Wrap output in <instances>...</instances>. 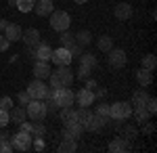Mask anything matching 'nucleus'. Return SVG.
I'll return each mask as SVG.
<instances>
[{
  "instance_id": "nucleus-1",
  "label": "nucleus",
  "mask_w": 157,
  "mask_h": 153,
  "mask_svg": "<svg viewBox=\"0 0 157 153\" xmlns=\"http://www.w3.org/2000/svg\"><path fill=\"white\" fill-rule=\"evenodd\" d=\"M48 80H50V86H52V88L71 86V82H73V71L69 69V65H59V67H57V71H50Z\"/></svg>"
},
{
  "instance_id": "nucleus-2",
  "label": "nucleus",
  "mask_w": 157,
  "mask_h": 153,
  "mask_svg": "<svg viewBox=\"0 0 157 153\" xmlns=\"http://www.w3.org/2000/svg\"><path fill=\"white\" fill-rule=\"evenodd\" d=\"M52 96H55V101H57V105L61 107H71L75 103V92H73L69 86H63V88H52L50 90Z\"/></svg>"
},
{
  "instance_id": "nucleus-3",
  "label": "nucleus",
  "mask_w": 157,
  "mask_h": 153,
  "mask_svg": "<svg viewBox=\"0 0 157 153\" xmlns=\"http://www.w3.org/2000/svg\"><path fill=\"white\" fill-rule=\"evenodd\" d=\"M69 25H71V17L65 11H52L50 13V27H52L55 32L61 34V32L69 29Z\"/></svg>"
},
{
  "instance_id": "nucleus-4",
  "label": "nucleus",
  "mask_w": 157,
  "mask_h": 153,
  "mask_svg": "<svg viewBox=\"0 0 157 153\" xmlns=\"http://www.w3.org/2000/svg\"><path fill=\"white\" fill-rule=\"evenodd\" d=\"M132 116V105L126 101H117L113 105H109V118L111 120H128Z\"/></svg>"
},
{
  "instance_id": "nucleus-5",
  "label": "nucleus",
  "mask_w": 157,
  "mask_h": 153,
  "mask_svg": "<svg viewBox=\"0 0 157 153\" xmlns=\"http://www.w3.org/2000/svg\"><path fill=\"white\" fill-rule=\"evenodd\" d=\"M32 132H25V130H19V132H15L13 134V149H17V151H27V149H32Z\"/></svg>"
},
{
  "instance_id": "nucleus-6",
  "label": "nucleus",
  "mask_w": 157,
  "mask_h": 153,
  "mask_svg": "<svg viewBox=\"0 0 157 153\" xmlns=\"http://www.w3.org/2000/svg\"><path fill=\"white\" fill-rule=\"evenodd\" d=\"M48 90L50 88L44 84V80H38V78H34V80L29 82V86H27L29 96H32V99H38V101H44L46 94H48Z\"/></svg>"
},
{
  "instance_id": "nucleus-7",
  "label": "nucleus",
  "mask_w": 157,
  "mask_h": 153,
  "mask_svg": "<svg viewBox=\"0 0 157 153\" xmlns=\"http://www.w3.org/2000/svg\"><path fill=\"white\" fill-rule=\"evenodd\" d=\"M25 111H27V118H32V120H44V116H46V105H44V101L32 99V101L25 105Z\"/></svg>"
},
{
  "instance_id": "nucleus-8",
  "label": "nucleus",
  "mask_w": 157,
  "mask_h": 153,
  "mask_svg": "<svg viewBox=\"0 0 157 153\" xmlns=\"http://www.w3.org/2000/svg\"><path fill=\"white\" fill-rule=\"evenodd\" d=\"M71 53L67 50V48H63V46H59L57 50H52V55H50V61H55L57 65H69L71 63Z\"/></svg>"
},
{
  "instance_id": "nucleus-9",
  "label": "nucleus",
  "mask_w": 157,
  "mask_h": 153,
  "mask_svg": "<svg viewBox=\"0 0 157 153\" xmlns=\"http://www.w3.org/2000/svg\"><path fill=\"white\" fill-rule=\"evenodd\" d=\"M82 132H84V126H82L78 120L67 122V124H65V128H63V134H65V136H71V139H75V141L82 136Z\"/></svg>"
},
{
  "instance_id": "nucleus-10",
  "label": "nucleus",
  "mask_w": 157,
  "mask_h": 153,
  "mask_svg": "<svg viewBox=\"0 0 157 153\" xmlns=\"http://www.w3.org/2000/svg\"><path fill=\"white\" fill-rule=\"evenodd\" d=\"M107 116H101V113H92V118H90V122L86 124L84 130H92V132H101V130L107 126Z\"/></svg>"
},
{
  "instance_id": "nucleus-11",
  "label": "nucleus",
  "mask_w": 157,
  "mask_h": 153,
  "mask_svg": "<svg viewBox=\"0 0 157 153\" xmlns=\"http://www.w3.org/2000/svg\"><path fill=\"white\" fill-rule=\"evenodd\" d=\"M21 40L25 42L27 48H36L40 44V32L34 29V27H29V29H25L23 34H21Z\"/></svg>"
},
{
  "instance_id": "nucleus-12",
  "label": "nucleus",
  "mask_w": 157,
  "mask_h": 153,
  "mask_svg": "<svg viewBox=\"0 0 157 153\" xmlns=\"http://www.w3.org/2000/svg\"><path fill=\"white\" fill-rule=\"evenodd\" d=\"M109 65L111 67H124L126 65V53L121 48H111L109 50Z\"/></svg>"
},
{
  "instance_id": "nucleus-13",
  "label": "nucleus",
  "mask_w": 157,
  "mask_h": 153,
  "mask_svg": "<svg viewBox=\"0 0 157 153\" xmlns=\"http://www.w3.org/2000/svg\"><path fill=\"white\" fill-rule=\"evenodd\" d=\"M75 101H78L80 107H90L94 103V92L90 88H82V90H78V94H75Z\"/></svg>"
},
{
  "instance_id": "nucleus-14",
  "label": "nucleus",
  "mask_w": 157,
  "mask_h": 153,
  "mask_svg": "<svg viewBox=\"0 0 157 153\" xmlns=\"http://www.w3.org/2000/svg\"><path fill=\"white\" fill-rule=\"evenodd\" d=\"M113 15H115V19H120V21H128V19L132 17V6H130L128 2H120V4H115Z\"/></svg>"
},
{
  "instance_id": "nucleus-15",
  "label": "nucleus",
  "mask_w": 157,
  "mask_h": 153,
  "mask_svg": "<svg viewBox=\"0 0 157 153\" xmlns=\"http://www.w3.org/2000/svg\"><path fill=\"white\" fill-rule=\"evenodd\" d=\"M59 151H61V153H73V151H78V141H75V139H71V136L61 134Z\"/></svg>"
},
{
  "instance_id": "nucleus-16",
  "label": "nucleus",
  "mask_w": 157,
  "mask_h": 153,
  "mask_svg": "<svg viewBox=\"0 0 157 153\" xmlns=\"http://www.w3.org/2000/svg\"><path fill=\"white\" fill-rule=\"evenodd\" d=\"M4 34H6V40H9V42H17V40H21L23 29H21L19 23H9L4 27Z\"/></svg>"
},
{
  "instance_id": "nucleus-17",
  "label": "nucleus",
  "mask_w": 157,
  "mask_h": 153,
  "mask_svg": "<svg viewBox=\"0 0 157 153\" xmlns=\"http://www.w3.org/2000/svg\"><path fill=\"white\" fill-rule=\"evenodd\" d=\"M32 11H36V15H40V17H48L50 13L55 11L52 0H40V2L34 4V9H32Z\"/></svg>"
},
{
  "instance_id": "nucleus-18",
  "label": "nucleus",
  "mask_w": 157,
  "mask_h": 153,
  "mask_svg": "<svg viewBox=\"0 0 157 153\" xmlns=\"http://www.w3.org/2000/svg\"><path fill=\"white\" fill-rule=\"evenodd\" d=\"M34 76H36L38 80H48V76H50L48 61H38L36 65H34Z\"/></svg>"
},
{
  "instance_id": "nucleus-19",
  "label": "nucleus",
  "mask_w": 157,
  "mask_h": 153,
  "mask_svg": "<svg viewBox=\"0 0 157 153\" xmlns=\"http://www.w3.org/2000/svg\"><path fill=\"white\" fill-rule=\"evenodd\" d=\"M147 101H149V92H145V88H140V90H134L132 92V109H136V107H145Z\"/></svg>"
},
{
  "instance_id": "nucleus-20",
  "label": "nucleus",
  "mask_w": 157,
  "mask_h": 153,
  "mask_svg": "<svg viewBox=\"0 0 157 153\" xmlns=\"http://www.w3.org/2000/svg\"><path fill=\"white\" fill-rule=\"evenodd\" d=\"M128 149H130V141H126V139H113L109 143V151L111 153H124Z\"/></svg>"
},
{
  "instance_id": "nucleus-21",
  "label": "nucleus",
  "mask_w": 157,
  "mask_h": 153,
  "mask_svg": "<svg viewBox=\"0 0 157 153\" xmlns=\"http://www.w3.org/2000/svg\"><path fill=\"white\" fill-rule=\"evenodd\" d=\"M50 55H52V48H50L48 44H38V46L34 48V57H36L38 61H50Z\"/></svg>"
},
{
  "instance_id": "nucleus-22",
  "label": "nucleus",
  "mask_w": 157,
  "mask_h": 153,
  "mask_svg": "<svg viewBox=\"0 0 157 153\" xmlns=\"http://www.w3.org/2000/svg\"><path fill=\"white\" fill-rule=\"evenodd\" d=\"M9 120H13L15 124H21V122H25L27 120V111H25V107H13L11 111H9Z\"/></svg>"
},
{
  "instance_id": "nucleus-23",
  "label": "nucleus",
  "mask_w": 157,
  "mask_h": 153,
  "mask_svg": "<svg viewBox=\"0 0 157 153\" xmlns=\"http://www.w3.org/2000/svg\"><path fill=\"white\" fill-rule=\"evenodd\" d=\"M136 80H138L140 86H149V84L153 82V71L145 69V67H143V69H138V71H136Z\"/></svg>"
},
{
  "instance_id": "nucleus-24",
  "label": "nucleus",
  "mask_w": 157,
  "mask_h": 153,
  "mask_svg": "<svg viewBox=\"0 0 157 153\" xmlns=\"http://www.w3.org/2000/svg\"><path fill=\"white\" fill-rule=\"evenodd\" d=\"M90 118H92V111H90L88 107H82V109H75V120H78V122H80V124H82L84 128H86V124L90 122Z\"/></svg>"
},
{
  "instance_id": "nucleus-25",
  "label": "nucleus",
  "mask_w": 157,
  "mask_h": 153,
  "mask_svg": "<svg viewBox=\"0 0 157 153\" xmlns=\"http://www.w3.org/2000/svg\"><path fill=\"white\" fill-rule=\"evenodd\" d=\"M73 38H75V42H78L80 46H88V44L92 42V36H90L88 29H80L78 34H73Z\"/></svg>"
},
{
  "instance_id": "nucleus-26",
  "label": "nucleus",
  "mask_w": 157,
  "mask_h": 153,
  "mask_svg": "<svg viewBox=\"0 0 157 153\" xmlns=\"http://www.w3.org/2000/svg\"><path fill=\"white\" fill-rule=\"evenodd\" d=\"M132 116L136 118L138 124H145V122H149V118H151V113L147 111L145 107H136V109H132Z\"/></svg>"
},
{
  "instance_id": "nucleus-27",
  "label": "nucleus",
  "mask_w": 157,
  "mask_h": 153,
  "mask_svg": "<svg viewBox=\"0 0 157 153\" xmlns=\"http://www.w3.org/2000/svg\"><path fill=\"white\" fill-rule=\"evenodd\" d=\"M73 44H75V38H73V34H71V32H69V29L61 32V46L69 50V48H71Z\"/></svg>"
},
{
  "instance_id": "nucleus-28",
  "label": "nucleus",
  "mask_w": 157,
  "mask_h": 153,
  "mask_svg": "<svg viewBox=\"0 0 157 153\" xmlns=\"http://www.w3.org/2000/svg\"><path fill=\"white\" fill-rule=\"evenodd\" d=\"M97 46H98V50H103V53H109L111 48H113V40L109 38V36H101L97 40Z\"/></svg>"
},
{
  "instance_id": "nucleus-29",
  "label": "nucleus",
  "mask_w": 157,
  "mask_h": 153,
  "mask_svg": "<svg viewBox=\"0 0 157 153\" xmlns=\"http://www.w3.org/2000/svg\"><path fill=\"white\" fill-rule=\"evenodd\" d=\"M59 116H61V120H63V124H67V122L75 120V109H71V107H61Z\"/></svg>"
},
{
  "instance_id": "nucleus-30",
  "label": "nucleus",
  "mask_w": 157,
  "mask_h": 153,
  "mask_svg": "<svg viewBox=\"0 0 157 153\" xmlns=\"http://www.w3.org/2000/svg\"><path fill=\"white\" fill-rule=\"evenodd\" d=\"M80 65L97 67V59H94V55H90V53H82V55H80Z\"/></svg>"
},
{
  "instance_id": "nucleus-31",
  "label": "nucleus",
  "mask_w": 157,
  "mask_h": 153,
  "mask_svg": "<svg viewBox=\"0 0 157 153\" xmlns=\"http://www.w3.org/2000/svg\"><path fill=\"white\" fill-rule=\"evenodd\" d=\"M15 4H17V9L21 13H29L34 9V4H36V0H15Z\"/></svg>"
},
{
  "instance_id": "nucleus-32",
  "label": "nucleus",
  "mask_w": 157,
  "mask_h": 153,
  "mask_svg": "<svg viewBox=\"0 0 157 153\" xmlns=\"http://www.w3.org/2000/svg\"><path fill=\"white\" fill-rule=\"evenodd\" d=\"M29 132L36 134V136H42V134H44V126L40 124V120H34V122L29 124Z\"/></svg>"
},
{
  "instance_id": "nucleus-33",
  "label": "nucleus",
  "mask_w": 157,
  "mask_h": 153,
  "mask_svg": "<svg viewBox=\"0 0 157 153\" xmlns=\"http://www.w3.org/2000/svg\"><path fill=\"white\" fill-rule=\"evenodd\" d=\"M155 65H157V59H155V55H145V59H143V67L145 69H155Z\"/></svg>"
},
{
  "instance_id": "nucleus-34",
  "label": "nucleus",
  "mask_w": 157,
  "mask_h": 153,
  "mask_svg": "<svg viewBox=\"0 0 157 153\" xmlns=\"http://www.w3.org/2000/svg\"><path fill=\"white\" fill-rule=\"evenodd\" d=\"M13 151V143L6 136H0V153H11Z\"/></svg>"
},
{
  "instance_id": "nucleus-35",
  "label": "nucleus",
  "mask_w": 157,
  "mask_h": 153,
  "mask_svg": "<svg viewBox=\"0 0 157 153\" xmlns=\"http://www.w3.org/2000/svg\"><path fill=\"white\" fill-rule=\"evenodd\" d=\"M90 73H92V67H86V65H80V69H78V80H88L90 78Z\"/></svg>"
},
{
  "instance_id": "nucleus-36",
  "label": "nucleus",
  "mask_w": 157,
  "mask_h": 153,
  "mask_svg": "<svg viewBox=\"0 0 157 153\" xmlns=\"http://www.w3.org/2000/svg\"><path fill=\"white\" fill-rule=\"evenodd\" d=\"M145 109L151 113V116H153V113H157V99H155V96H149V101H147Z\"/></svg>"
},
{
  "instance_id": "nucleus-37",
  "label": "nucleus",
  "mask_w": 157,
  "mask_h": 153,
  "mask_svg": "<svg viewBox=\"0 0 157 153\" xmlns=\"http://www.w3.org/2000/svg\"><path fill=\"white\" fill-rule=\"evenodd\" d=\"M0 109H6V111L13 109V99L11 96H2V99H0Z\"/></svg>"
},
{
  "instance_id": "nucleus-38",
  "label": "nucleus",
  "mask_w": 157,
  "mask_h": 153,
  "mask_svg": "<svg viewBox=\"0 0 157 153\" xmlns=\"http://www.w3.org/2000/svg\"><path fill=\"white\" fill-rule=\"evenodd\" d=\"M17 99H19V103H21V105H27V103H29V101H32V96H29V92H27V90H21V92L17 94Z\"/></svg>"
},
{
  "instance_id": "nucleus-39",
  "label": "nucleus",
  "mask_w": 157,
  "mask_h": 153,
  "mask_svg": "<svg viewBox=\"0 0 157 153\" xmlns=\"http://www.w3.org/2000/svg\"><path fill=\"white\" fill-rule=\"evenodd\" d=\"M9 124V111L6 109H0V128H4Z\"/></svg>"
},
{
  "instance_id": "nucleus-40",
  "label": "nucleus",
  "mask_w": 157,
  "mask_h": 153,
  "mask_svg": "<svg viewBox=\"0 0 157 153\" xmlns=\"http://www.w3.org/2000/svg\"><path fill=\"white\" fill-rule=\"evenodd\" d=\"M136 134H138V132H136V128L128 126V128H126V141H134V139H136Z\"/></svg>"
},
{
  "instance_id": "nucleus-41",
  "label": "nucleus",
  "mask_w": 157,
  "mask_h": 153,
  "mask_svg": "<svg viewBox=\"0 0 157 153\" xmlns=\"http://www.w3.org/2000/svg\"><path fill=\"white\" fill-rule=\"evenodd\" d=\"M32 147L38 149V151H42V149H44V141H42V136H36V141H32Z\"/></svg>"
},
{
  "instance_id": "nucleus-42",
  "label": "nucleus",
  "mask_w": 157,
  "mask_h": 153,
  "mask_svg": "<svg viewBox=\"0 0 157 153\" xmlns=\"http://www.w3.org/2000/svg\"><path fill=\"white\" fill-rule=\"evenodd\" d=\"M97 113H101V116H107V118H109V105H107V103H101V105L97 107Z\"/></svg>"
},
{
  "instance_id": "nucleus-43",
  "label": "nucleus",
  "mask_w": 157,
  "mask_h": 153,
  "mask_svg": "<svg viewBox=\"0 0 157 153\" xmlns=\"http://www.w3.org/2000/svg\"><path fill=\"white\" fill-rule=\"evenodd\" d=\"M105 94H107V90H105V88H97V92H94V96H97V99H103Z\"/></svg>"
},
{
  "instance_id": "nucleus-44",
  "label": "nucleus",
  "mask_w": 157,
  "mask_h": 153,
  "mask_svg": "<svg viewBox=\"0 0 157 153\" xmlns=\"http://www.w3.org/2000/svg\"><path fill=\"white\" fill-rule=\"evenodd\" d=\"M9 48V40L6 38H0V50H6Z\"/></svg>"
},
{
  "instance_id": "nucleus-45",
  "label": "nucleus",
  "mask_w": 157,
  "mask_h": 153,
  "mask_svg": "<svg viewBox=\"0 0 157 153\" xmlns=\"http://www.w3.org/2000/svg\"><path fill=\"white\" fill-rule=\"evenodd\" d=\"M6 25H9L6 19H0V32H4V27H6Z\"/></svg>"
},
{
  "instance_id": "nucleus-46",
  "label": "nucleus",
  "mask_w": 157,
  "mask_h": 153,
  "mask_svg": "<svg viewBox=\"0 0 157 153\" xmlns=\"http://www.w3.org/2000/svg\"><path fill=\"white\" fill-rule=\"evenodd\" d=\"M73 2H78V4H84L86 0H73Z\"/></svg>"
}]
</instances>
